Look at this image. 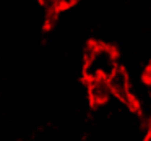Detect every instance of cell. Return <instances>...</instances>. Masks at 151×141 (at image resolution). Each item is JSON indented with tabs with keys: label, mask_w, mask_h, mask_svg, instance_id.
<instances>
[{
	"label": "cell",
	"mask_w": 151,
	"mask_h": 141,
	"mask_svg": "<svg viewBox=\"0 0 151 141\" xmlns=\"http://www.w3.org/2000/svg\"><path fill=\"white\" fill-rule=\"evenodd\" d=\"M119 67L117 52L107 44L88 42L83 49V76L85 81L96 78H109Z\"/></svg>",
	"instance_id": "obj_1"
},
{
	"label": "cell",
	"mask_w": 151,
	"mask_h": 141,
	"mask_svg": "<svg viewBox=\"0 0 151 141\" xmlns=\"http://www.w3.org/2000/svg\"><path fill=\"white\" fill-rule=\"evenodd\" d=\"M86 94H88L89 104L96 109L107 105L111 99L114 97L107 78H96L86 81Z\"/></svg>",
	"instance_id": "obj_3"
},
{
	"label": "cell",
	"mask_w": 151,
	"mask_h": 141,
	"mask_svg": "<svg viewBox=\"0 0 151 141\" xmlns=\"http://www.w3.org/2000/svg\"><path fill=\"white\" fill-rule=\"evenodd\" d=\"M80 0H57V5H59L60 10H65V8L73 7L75 4H78Z\"/></svg>",
	"instance_id": "obj_4"
},
{
	"label": "cell",
	"mask_w": 151,
	"mask_h": 141,
	"mask_svg": "<svg viewBox=\"0 0 151 141\" xmlns=\"http://www.w3.org/2000/svg\"><path fill=\"white\" fill-rule=\"evenodd\" d=\"M143 79H151V62L148 63L146 70H145V73H143Z\"/></svg>",
	"instance_id": "obj_5"
},
{
	"label": "cell",
	"mask_w": 151,
	"mask_h": 141,
	"mask_svg": "<svg viewBox=\"0 0 151 141\" xmlns=\"http://www.w3.org/2000/svg\"><path fill=\"white\" fill-rule=\"evenodd\" d=\"M107 81H109V86H111L112 96L117 101H120L125 107L132 109V110H137L138 101L135 97L133 91H132V83H130V76H128L127 70L119 65L114 70V73L107 78Z\"/></svg>",
	"instance_id": "obj_2"
}]
</instances>
